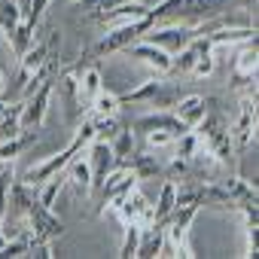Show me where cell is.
<instances>
[{"label":"cell","mask_w":259,"mask_h":259,"mask_svg":"<svg viewBox=\"0 0 259 259\" xmlns=\"http://www.w3.org/2000/svg\"><path fill=\"white\" fill-rule=\"evenodd\" d=\"M92 128H95V141H113L119 132V122H116V116H95Z\"/></svg>","instance_id":"4dcf8cb0"},{"label":"cell","mask_w":259,"mask_h":259,"mask_svg":"<svg viewBox=\"0 0 259 259\" xmlns=\"http://www.w3.org/2000/svg\"><path fill=\"white\" fill-rule=\"evenodd\" d=\"M125 168H132L138 180H153V177H162L165 168L156 162V156H128L125 159Z\"/></svg>","instance_id":"cb8c5ba5"},{"label":"cell","mask_w":259,"mask_h":259,"mask_svg":"<svg viewBox=\"0 0 259 259\" xmlns=\"http://www.w3.org/2000/svg\"><path fill=\"white\" fill-rule=\"evenodd\" d=\"M204 55H213V46L207 43V37H204V34H198V37H195V40H189L180 52H174V55H171V73H177V76L192 73L195 61H198V58H204Z\"/></svg>","instance_id":"8fae6325"},{"label":"cell","mask_w":259,"mask_h":259,"mask_svg":"<svg viewBox=\"0 0 259 259\" xmlns=\"http://www.w3.org/2000/svg\"><path fill=\"white\" fill-rule=\"evenodd\" d=\"M192 132L198 135L201 150H204L217 165L235 168V153H238V150H235V144H232V132H229V122H226L223 113H217V110L207 107L204 119L192 128Z\"/></svg>","instance_id":"7a4b0ae2"},{"label":"cell","mask_w":259,"mask_h":259,"mask_svg":"<svg viewBox=\"0 0 259 259\" xmlns=\"http://www.w3.org/2000/svg\"><path fill=\"white\" fill-rule=\"evenodd\" d=\"M162 241H165V226H159V223L144 226L135 256H138V259H156V256L162 253Z\"/></svg>","instance_id":"ac0fdd59"},{"label":"cell","mask_w":259,"mask_h":259,"mask_svg":"<svg viewBox=\"0 0 259 259\" xmlns=\"http://www.w3.org/2000/svg\"><path fill=\"white\" fill-rule=\"evenodd\" d=\"M138 186V177H135V171L132 168H113L107 177H104V183L98 186L101 189V217H107V210L125 195V192H132Z\"/></svg>","instance_id":"52a82bcc"},{"label":"cell","mask_w":259,"mask_h":259,"mask_svg":"<svg viewBox=\"0 0 259 259\" xmlns=\"http://www.w3.org/2000/svg\"><path fill=\"white\" fill-rule=\"evenodd\" d=\"M4 89H7V76H4V70H0V95H4Z\"/></svg>","instance_id":"d590c367"},{"label":"cell","mask_w":259,"mask_h":259,"mask_svg":"<svg viewBox=\"0 0 259 259\" xmlns=\"http://www.w3.org/2000/svg\"><path fill=\"white\" fill-rule=\"evenodd\" d=\"M132 132H141V135H147V132H171V135L180 138V135L186 132V125L174 116V110H156V113H150V116L135 119Z\"/></svg>","instance_id":"4fadbf2b"},{"label":"cell","mask_w":259,"mask_h":259,"mask_svg":"<svg viewBox=\"0 0 259 259\" xmlns=\"http://www.w3.org/2000/svg\"><path fill=\"white\" fill-rule=\"evenodd\" d=\"M110 147H113L116 159H119V162H125L128 156L135 153V132H132V128H119V132H116V138L110 141Z\"/></svg>","instance_id":"4316f807"},{"label":"cell","mask_w":259,"mask_h":259,"mask_svg":"<svg viewBox=\"0 0 259 259\" xmlns=\"http://www.w3.org/2000/svg\"><path fill=\"white\" fill-rule=\"evenodd\" d=\"M85 162H89V171H92V183H95V189L104 183V177H107L113 168H119V159H116L110 141H92V144L85 147Z\"/></svg>","instance_id":"30bf717a"},{"label":"cell","mask_w":259,"mask_h":259,"mask_svg":"<svg viewBox=\"0 0 259 259\" xmlns=\"http://www.w3.org/2000/svg\"><path fill=\"white\" fill-rule=\"evenodd\" d=\"M244 229H247V250H244V256H256L259 253V247H256V226L244 223Z\"/></svg>","instance_id":"e575fe53"},{"label":"cell","mask_w":259,"mask_h":259,"mask_svg":"<svg viewBox=\"0 0 259 259\" xmlns=\"http://www.w3.org/2000/svg\"><path fill=\"white\" fill-rule=\"evenodd\" d=\"M174 204H177V183L174 180H165L162 183V192H159V201L153 204V223L165 226V220L171 217Z\"/></svg>","instance_id":"7402d4cb"},{"label":"cell","mask_w":259,"mask_h":259,"mask_svg":"<svg viewBox=\"0 0 259 259\" xmlns=\"http://www.w3.org/2000/svg\"><path fill=\"white\" fill-rule=\"evenodd\" d=\"M49 4H52V0H28V7H31V13H28V25H31V28H40V22H43Z\"/></svg>","instance_id":"1f68e13d"},{"label":"cell","mask_w":259,"mask_h":259,"mask_svg":"<svg viewBox=\"0 0 259 259\" xmlns=\"http://www.w3.org/2000/svg\"><path fill=\"white\" fill-rule=\"evenodd\" d=\"M119 107H122L119 95H113V92H107V89H101V92L92 98V104H89V110H92L95 116H116Z\"/></svg>","instance_id":"d4e9b609"},{"label":"cell","mask_w":259,"mask_h":259,"mask_svg":"<svg viewBox=\"0 0 259 259\" xmlns=\"http://www.w3.org/2000/svg\"><path fill=\"white\" fill-rule=\"evenodd\" d=\"M16 180V171H13V162H0V223H4V213H7V201H10V183Z\"/></svg>","instance_id":"f1b7e54d"},{"label":"cell","mask_w":259,"mask_h":259,"mask_svg":"<svg viewBox=\"0 0 259 259\" xmlns=\"http://www.w3.org/2000/svg\"><path fill=\"white\" fill-rule=\"evenodd\" d=\"M76 89H79L82 104L89 107L92 98L104 89V76H101V70H98L95 64H92V67H79V73H76Z\"/></svg>","instance_id":"ffe728a7"},{"label":"cell","mask_w":259,"mask_h":259,"mask_svg":"<svg viewBox=\"0 0 259 259\" xmlns=\"http://www.w3.org/2000/svg\"><path fill=\"white\" fill-rule=\"evenodd\" d=\"M61 186H64V171L55 174V177H49V180H43V183L37 186V201H40L43 207H52V210H55V198H58Z\"/></svg>","instance_id":"484cf974"},{"label":"cell","mask_w":259,"mask_h":259,"mask_svg":"<svg viewBox=\"0 0 259 259\" xmlns=\"http://www.w3.org/2000/svg\"><path fill=\"white\" fill-rule=\"evenodd\" d=\"M153 25H150V19H138V22H122V25H110V31L92 46V49H85L82 55H79V64H85V61H98V58H104V55H113V52H125L132 43H138L147 31H150Z\"/></svg>","instance_id":"3957f363"},{"label":"cell","mask_w":259,"mask_h":259,"mask_svg":"<svg viewBox=\"0 0 259 259\" xmlns=\"http://www.w3.org/2000/svg\"><path fill=\"white\" fill-rule=\"evenodd\" d=\"M174 141H177V135H171V132H147V144H150V150L171 147Z\"/></svg>","instance_id":"d6a6232c"},{"label":"cell","mask_w":259,"mask_h":259,"mask_svg":"<svg viewBox=\"0 0 259 259\" xmlns=\"http://www.w3.org/2000/svg\"><path fill=\"white\" fill-rule=\"evenodd\" d=\"M25 229H28L31 241H55L64 235V223L55 217L52 207H43L37 198L31 201V207L25 213Z\"/></svg>","instance_id":"8992f818"},{"label":"cell","mask_w":259,"mask_h":259,"mask_svg":"<svg viewBox=\"0 0 259 259\" xmlns=\"http://www.w3.org/2000/svg\"><path fill=\"white\" fill-rule=\"evenodd\" d=\"M238 0H159L156 7H150V25H168V22H183V25H201L207 19L223 16L229 7H235Z\"/></svg>","instance_id":"6da1fadb"},{"label":"cell","mask_w":259,"mask_h":259,"mask_svg":"<svg viewBox=\"0 0 259 259\" xmlns=\"http://www.w3.org/2000/svg\"><path fill=\"white\" fill-rule=\"evenodd\" d=\"M28 256H31V259H52V256H55V250H52V241H31V247H28Z\"/></svg>","instance_id":"836d02e7"},{"label":"cell","mask_w":259,"mask_h":259,"mask_svg":"<svg viewBox=\"0 0 259 259\" xmlns=\"http://www.w3.org/2000/svg\"><path fill=\"white\" fill-rule=\"evenodd\" d=\"M122 4H132V0H79V7L89 13V16H101V13H107V10H116V7H122ZM141 4H150V7H156L159 0H141Z\"/></svg>","instance_id":"83f0119b"},{"label":"cell","mask_w":259,"mask_h":259,"mask_svg":"<svg viewBox=\"0 0 259 259\" xmlns=\"http://www.w3.org/2000/svg\"><path fill=\"white\" fill-rule=\"evenodd\" d=\"M207 107H210L207 98H201V95H186V98H177V104H174L171 110H174V116H177L186 128H195V125L204 119Z\"/></svg>","instance_id":"5bb4252c"},{"label":"cell","mask_w":259,"mask_h":259,"mask_svg":"<svg viewBox=\"0 0 259 259\" xmlns=\"http://www.w3.org/2000/svg\"><path fill=\"white\" fill-rule=\"evenodd\" d=\"M34 141H37V132H22V135H16V138L0 141V162H16Z\"/></svg>","instance_id":"603a6c76"},{"label":"cell","mask_w":259,"mask_h":259,"mask_svg":"<svg viewBox=\"0 0 259 259\" xmlns=\"http://www.w3.org/2000/svg\"><path fill=\"white\" fill-rule=\"evenodd\" d=\"M204 37H207V43H210L213 49H217V46H238V43L253 40V37H256V28H250V25H241V28H229V25H223V28L207 31Z\"/></svg>","instance_id":"9a60e30c"},{"label":"cell","mask_w":259,"mask_h":259,"mask_svg":"<svg viewBox=\"0 0 259 259\" xmlns=\"http://www.w3.org/2000/svg\"><path fill=\"white\" fill-rule=\"evenodd\" d=\"M177 98H180V89H177L171 79H165L162 73H156L153 79L141 82V85L132 89V92L119 95L122 107H125V104H150V107H159V110H171V107L177 104Z\"/></svg>","instance_id":"277c9868"},{"label":"cell","mask_w":259,"mask_h":259,"mask_svg":"<svg viewBox=\"0 0 259 259\" xmlns=\"http://www.w3.org/2000/svg\"><path fill=\"white\" fill-rule=\"evenodd\" d=\"M232 132V144L235 150H247L256 138V95H244L241 98V110H238V119L235 125H229Z\"/></svg>","instance_id":"9c48e42d"},{"label":"cell","mask_w":259,"mask_h":259,"mask_svg":"<svg viewBox=\"0 0 259 259\" xmlns=\"http://www.w3.org/2000/svg\"><path fill=\"white\" fill-rule=\"evenodd\" d=\"M4 107H7V101H4V98H0V119H4Z\"/></svg>","instance_id":"8d00e7d4"},{"label":"cell","mask_w":259,"mask_h":259,"mask_svg":"<svg viewBox=\"0 0 259 259\" xmlns=\"http://www.w3.org/2000/svg\"><path fill=\"white\" fill-rule=\"evenodd\" d=\"M132 58H138L141 64H147L150 70H156V73H162V76H168L171 73V55L162 49V46H156V43H147V40H138V43H132L125 49Z\"/></svg>","instance_id":"7c38bea8"},{"label":"cell","mask_w":259,"mask_h":259,"mask_svg":"<svg viewBox=\"0 0 259 259\" xmlns=\"http://www.w3.org/2000/svg\"><path fill=\"white\" fill-rule=\"evenodd\" d=\"M22 22H25V13L19 0H0V34L10 40Z\"/></svg>","instance_id":"44dd1931"},{"label":"cell","mask_w":259,"mask_h":259,"mask_svg":"<svg viewBox=\"0 0 259 259\" xmlns=\"http://www.w3.org/2000/svg\"><path fill=\"white\" fill-rule=\"evenodd\" d=\"M122 229H125V241H122V247H119V259H132L135 250H138V241H141V229H144V226L125 223Z\"/></svg>","instance_id":"f546056e"},{"label":"cell","mask_w":259,"mask_h":259,"mask_svg":"<svg viewBox=\"0 0 259 259\" xmlns=\"http://www.w3.org/2000/svg\"><path fill=\"white\" fill-rule=\"evenodd\" d=\"M150 16V4H141V0H132V4H122L116 10H107L98 16V22L104 25H122V22H138Z\"/></svg>","instance_id":"e0dca14e"},{"label":"cell","mask_w":259,"mask_h":259,"mask_svg":"<svg viewBox=\"0 0 259 259\" xmlns=\"http://www.w3.org/2000/svg\"><path fill=\"white\" fill-rule=\"evenodd\" d=\"M52 92H55V76L43 79L25 101H22V128L25 132H37L49 116V104H52Z\"/></svg>","instance_id":"5b68a950"},{"label":"cell","mask_w":259,"mask_h":259,"mask_svg":"<svg viewBox=\"0 0 259 259\" xmlns=\"http://www.w3.org/2000/svg\"><path fill=\"white\" fill-rule=\"evenodd\" d=\"M223 183V192H226V207H238L244 201H256V183H247L244 177L232 174L229 180H220Z\"/></svg>","instance_id":"2e32d148"},{"label":"cell","mask_w":259,"mask_h":259,"mask_svg":"<svg viewBox=\"0 0 259 259\" xmlns=\"http://www.w3.org/2000/svg\"><path fill=\"white\" fill-rule=\"evenodd\" d=\"M64 171H67V174H64V183H70L76 195L89 198V195L95 192V183H92V171H89V162H82V159H73V162H70Z\"/></svg>","instance_id":"d6986e66"},{"label":"cell","mask_w":259,"mask_h":259,"mask_svg":"<svg viewBox=\"0 0 259 259\" xmlns=\"http://www.w3.org/2000/svg\"><path fill=\"white\" fill-rule=\"evenodd\" d=\"M110 210H116V217L122 220V226L125 223H138V226H150L153 223V204H150V198L144 192H138V186L132 192H125Z\"/></svg>","instance_id":"ba28073f"}]
</instances>
